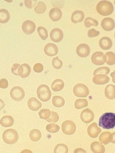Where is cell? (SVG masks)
I'll return each instance as SVG.
<instances>
[{
  "instance_id": "1",
  "label": "cell",
  "mask_w": 115,
  "mask_h": 153,
  "mask_svg": "<svg viewBox=\"0 0 115 153\" xmlns=\"http://www.w3.org/2000/svg\"><path fill=\"white\" fill-rule=\"evenodd\" d=\"M99 125L104 129L109 130L115 127V114L113 113H105L100 118Z\"/></svg>"
},
{
  "instance_id": "2",
  "label": "cell",
  "mask_w": 115,
  "mask_h": 153,
  "mask_svg": "<svg viewBox=\"0 0 115 153\" xmlns=\"http://www.w3.org/2000/svg\"><path fill=\"white\" fill-rule=\"evenodd\" d=\"M114 10L112 4L109 1H102L99 2L96 6L97 13L102 16H108L112 14Z\"/></svg>"
},
{
  "instance_id": "3",
  "label": "cell",
  "mask_w": 115,
  "mask_h": 153,
  "mask_svg": "<svg viewBox=\"0 0 115 153\" xmlns=\"http://www.w3.org/2000/svg\"><path fill=\"white\" fill-rule=\"evenodd\" d=\"M2 138L4 142L7 144H14L18 141V135L17 131L14 129H8L3 132Z\"/></svg>"
},
{
  "instance_id": "4",
  "label": "cell",
  "mask_w": 115,
  "mask_h": 153,
  "mask_svg": "<svg viewBox=\"0 0 115 153\" xmlns=\"http://www.w3.org/2000/svg\"><path fill=\"white\" fill-rule=\"evenodd\" d=\"M37 94L39 99L41 101L46 102L50 99L52 92L48 86L42 84L38 87L37 89Z\"/></svg>"
},
{
  "instance_id": "5",
  "label": "cell",
  "mask_w": 115,
  "mask_h": 153,
  "mask_svg": "<svg viewBox=\"0 0 115 153\" xmlns=\"http://www.w3.org/2000/svg\"><path fill=\"white\" fill-rule=\"evenodd\" d=\"M75 96L79 97H86L89 94V90L87 87L83 84H77L73 89Z\"/></svg>"
},
{
  "instance_id": "6",
  "label": "cell",
  "mask_w": 115,
  "mask_h": 153,
  "mask_svg": "<svg viewBox=\"0 0 115 153\" xmlns=\"http://www.w3.org/2000/svg\"><path fill=\"white\" fill-rule=\"evenodd\" d=\"M10 95L12 99L15 101H22L24 97V91L21 87L15 86L12 88L10 91Z\"/></svg>"
},
{
  "instance_id": "7",
  "label": "cell",
  "mask_w": 115,
  "mask_h": 153,
  "mask_svg": "<svg viewBox=\"0 0 115 153\" xmlns=\"http://www.w3.org/2000/svg\"><path fill=\"white\" fill-rule=\"evenodd\" d=\"M61 127L63 133L67 135H71L74 134L77 128L74 122L69 120L64 122L62 123Z\"/></svg>"
},
{
  "instance_id": "8",
  "label": "cell",
  "mask_w": 115,
  "mask_h": 153,
  "mask_svg": "<svg viewBox=\"0 0 115 153\" xmlns=\"http://www.w3.org/2000/svg\"><path fill=\"white\" fill-rule=\"evenodd\" d=\"M91 60L95 65H103L106 62L107 57L102 52H96L92 55Z\"/></svg>"
},
{
  "instance_id": "9",
  "label": "cell",
  "mask_w": 115,
  "mask_h": 153,
  "mask_svg": "<svg viewBox=\"0 0 115 153\" xmlns=\"http://www.w3.org/2000/svg\"><path fill=\"white\" fill-rule=\"evenodd\" d=\"M94 114L89 108H86L82 111L80 118L83 123H89L93 121L94 119Z\"/></svg>"
},
{
  "instance_id": "10",
  "label": "cell",
  "mask_w": 115,
  "mask_h": 153,
  "mask_svg": "<svg viewBox=\"0 0 115 153\" xmlns=\"http://www.w3.org/2000/svg\"><path fill=\"white\" fill-rule=\"evenodd\" d=\"M76 52L80 57L85 58L90 54V49L89 46L86 44H81L77 47Z\"/></svg>"
},
{
  "instance_id": "11",
  "label": "cell",
  "mask_w": 115,
  "mask_h": 153,
  "mask_svg": "<svg viewBox=\"0 0 115 153\" xmlns=\"http://www.w3.org/2000/svg\"><path fill=\"white\" fill-rule=\"evenodd\" d=\"M101 131V129L98 127L97 123H92L87 129L88 135L92 138H97Z\"/></svg>"
},
{
  "instance_id": "12",
  "label": "cell",
  "mask_w": 115,
  "mask_h": 153,
  "mask_svg": "<svg viewBox=\"0 0 115 153\" xmlns=\"http://www.w3.org/2000/svg\"><path fill=\"white\" fill-rule=\"evenodd\" d=\"M35 24L30 20H27L23 22L22 25V29L25 34H32L35 30Z\"/></svg>"
},
{
  "instance_id": "13",
  "label": "cell",
  "mask_w": 115,
  "mask_h": 153,
  "mask_svg": "<svg viewBox=\"0 0 115 153\" xmlns=\"http://www.w3.org/2000/svg\"><path fill=\"white\" fill-rule=\"evenodd\" d=\"M50 37L52 41L54 42H60L63 39V33L61 29L58 28H55L53 29L51 32Z\"/></svg>"
},
{
  "instance_id": "14",
  "label": "cell",
  "mask_w": 115,
  "mask_h": 153,
  "mask_svg": "<svg viewBox=\"0 0 115 153\" xmlns=\"http://www.w3.org/2000/svg\"><path fill=\"white\" fill-rule=\"evenodd\" d=\"M101 25L102 29L106 31H110L113 30L115 27V22L112 19L105 18L102 21Z\"/></svg>"
},
{
  "instance_id": "15",
  "label": "cell",
  "mask_w": 115,
  "mask_h": 153,
  "mask_svg": "<svg viewBox=\"0 0 115 153\" xmlns=\"http://www.w3.org/2000/svg\"><path fill=\"white\" fill-rule=\"evenodd\" d=\"M44 51L46 55L52 57L57 54L58 49L55 44L49 43L45 45L44 48Z\"/></svg>"
},
{
  "instance_id": "16",
  "label": "cell",
  "mask_w": 115,
  "mask_h": 153,
  "mask_svg": "<svg viewBox=\"0 0 115 153\" xmlns=\"http://www.w3.org/2000/svg\"><path fill=\"white\" fill-rule=\"evenodd\" d=\"M28 106L32 111H38L42 107V104L35 97H31L28 100Z\"/></svg>"
},
{
  "instance_id": "17",
  "label": "cell",
  "mask_w": 115,
  "mask_h": 153,
  "mask_svg": "<svg viewBox=\"0 0 115 153\" xmlns=\"http://www.w3.org/2000/svg\"><path fill=\"white\" fill-rule=\"evenodd\" d=\"M114 133L109 131L102 133L99 137V140L101 143L106 145L113 141Z\"/></svg>"
},
{
  "instance_id": "18",
  "label": "cell",
  "mask_w": 115,
  "mask_h": 153,
  "mask_svg": "<svg viewBox=\"0 0 115 153\" xmlns=\"http://www.w3.org/2000/svg\"><path fill=\"white\" fill-rule=\"evenodd\" d=\"M109 81V76L104 74L96 75L93 78V83L97 85H104L107 84Z\"/></svg>"
},
{
  "instance_id": "19",
  "label": "cell",
  "mask_w": 115,
  "mask_h": 153,
  "mask_svg": "<svg viewBox=\"0 0 115 153\" xmlns=\"http://www.w3.org/2000/svg\"><path fill=\"white\" fill-rule=\"evenodd\" d=\"M31 71V70L30 65L26 63L22 64L18 69V76L23 78L27 77L30 75Z\"/></svg>"
},
{
  "instance_id": "20",
  "label": "cell",
  "mask_w": 115,
  "mask_h": 153,
  "mask_svg": "<svg viewBox=\"0 0 115 153\" xmlns=\"http://www.w3.org/2000/svg\"><path fill=\"white\" fill-rule=\"evenodd\" d=\"M62 12L57 8H53L49 12V17L52 21L56 22L60 19L62 17Z\"/></svg>"
},
{
  "instance_id": "21",
  "label": "cell",
  "mask_w": 115,
  "mask_h": 153,
  "mask_svg": "<svg viewBox=\"0 0 115 153\" xmlns=\"http://www.w3.org/2000/svg\"><path fill=\"white\" fill-rule=\"evenodd\" d=\"M99 45L102 49L108 50L111 48L112 42L111 40L109 37H104L100 40Z\"/></svg>"
},
{
  "instance_id": "22",
  "label": "cell",
  "mask_w": 115,
  "mask_h": 153,
  "mask_svg": "<svg viewBox=\"0 0 115 153\" xmlns=\"http://www.w3.org/2000/svg\"><path fill=\"white\" fill-rule=\"evenodd\" d=\"M85 18V14L82 11L80 10H76L72 14V21L74 23L82 22Z\"/></svg>"
},
{
  "instance_id": "23",
  "label": "cell",
  "mask_w": 115,
  "mask_h": 153,
  "mask_svg": "<svg viewBox=\"0 0 115 153\" xmlns=\"http://www.w3.org/2000/svg\"><path fill=\"white\" fill-rule=\"evenodd\" d=\"M14 119L10 115H5L1 118L0 120V124L5 127H11L14 125Z\"/></svg>"
},
{
  "instance_id": "24",
  "label": "cell",
  "mask_w": 115,
  "mask_h": 153,
  "mask_svg": "<svg viewBox=\"0 0 115 153\" xmlns=\"http://www.w3.org/2000/svg\"><path fill=\"white\" fill-rule=\"evenodd\" d=\"M105 95L107 99L113 100L115 98V86L112 84L107 85L105 89Z\"/></svg>"
},
{
  "instance_id": "25",
  "label": "cell",
  "mask_w": 115,
  "mask_h": 153,
  "mask_svg": "<svg viewBox=\"0 0 115 153\" xmlns=\"http://www.w3.org/2000/svg\"><path fill=\"white\" fill-rule=\"evenodd\" d=\"M91 149L95 153H104L105 148L102 143L98 142H93L91 145Z\"/></svg>"
},
{
  "instance_id": "26",
  "label": "cell",
  "mask_w": 115,
  "mask_h": 153,
  "mask_svg": "<svg viewBox=\"0 0 115 153\" xmlns=\"http://www.w3.org/2000/svg\"><path fill=\"white\" fill-rule=\"evenodd\" d=\"M65 83L64 82L60 79H57L55 80L51 85V88L52 90L55 92H58L63 89Z\"/></svg>"
},
{
  "instance_id": "27",
  "label": "cell",
  "mask_w": 115,
  "mask_h": 153,
  "mask_svg": "<svg viewBox=\"0 0 115 153\" xmlns=\"http://www.w3.org/2000/svg\"><path fill=\"white\" fill-rule=\"evenodd\" d=\"M29 137H30L31 140L32 141L38 142L41 139V133L39 130L37 129H34L30 131Z\"/></svg>"
},
{
  "instance_id": "28",
  "label": "cell",
  "mask_w": 115,
  "mask_h": 153,
  "mask_svg": "<svg viewBox=\"0 0 115 153\" xmlns=\"http://www.w3.org/2000/svg\"><path fill=\"white\" fill-rule=\"evenodd\" d=\"M10 16L9 12L6 9L0 10V23L4 24L8 22Z\"/></svg>"
},
{
  "instance_id": "29",
  "label": "cell",
  "mask_w": 115,
  "mask_h": 153,
  "mask_svg": "<svg viewBox=\"0 0 115 153\" xmlns=\"http://www.w3.org/2000/svg\"><path fill=\"white\" fill-rule=\"evenodd\" d=\"M52 104L56 107H61L65 104V100L63 97L60 96H55L52 99Z\"/></svg>"
},
{
  "instance_id": "30",
  "label": "cell",
  "mask_w": 115,
  "mask_h": 153,
  "mask_svg": "<svg viewBox=\"0 0 115 153\" xmlns=\"http://www.w3.org/2000/svg\"><path fill=\"white\" fill-rule=\"evenodd\" d=\"M88 101L85 99H78L76 100L74 103L75 107L77 109H81L88 106Z\"/></svg>"
},
{
  "instance_id": "31",
  "label": "cell",
  "mask_w": 115,
  "mask_h": 153,
  "mask_svg": "<svg viewBox=\"0 0 115 153\" xmlns=\"http://www.w3.org/2000/svg\"><path fill=\"white\" fill-rule=\"evenodd\" d=\"M54 151L55 153H67L69 149L66 145L60 143L55 147Z\"/></svg>"
},
{
  "instance_id": "32",
  "label": "cell",
  "mask_w": 115,
  "mask_h": 153,
  "mask_svg": "<svg viewBox=\"0 0 115 153\" xmlns=\"http://www.w3.org/2000/svg\"><path fill=\"white\" fill-rule=\"evenodd\" d=\"M105 56H107V60L106 62L109 65H113L115 63V55L113 52H108L105 53Z\"/></svg>"
},
{
  "instance_id": "33",
  "label": "cell",
  "mask_w": 115,
  "mask_h": 153,
  "mask_svg": "<svg viewBox=\"0 0 115 153\" xmlns=\"http://www.w3.org/2000/svg\"><path fill=\"white\" fill-rule=\"evenodd\" d=\"M46 9V6L45 4L43 2H39L35 8L34 10L37 14H41L45 11Z\"/></svg>"
},
{
  "instance_id": "34",
  "label": "cell",
  "mask_w": 115,
  "mask_h": 153,
  "mask_svg": "<svg viewBox=\"0 0 115 153\" xmlns=\"http://www.w3.org/2000/svg\"><path fill=\"white\" fill-rule=\"evenodd\" d=\"M38 115L41 119L46 120L49 119L51 115L50 110L47 108L42 109L38 112Z\"/></svg>"
},
{
  "instance_id": "35",
  "label": "cell",
  "mask_w": 115,
  "mask_h": 153,
  "mask_svg": "<svg viewBox=\"0 0 115 153\" xmlns=\"http://www.w3.org/2000/svg\"><path fill=\"white\" fill-rule=\"evenodd\" d=\"M85 26L86 27H90L91 26H97L98 25V22L97 20L91 18V17H88L86 19L85 22H84Z\"/></svg>"
},
{
  "instance_id": "36",
  "label": "cell",
  "mask_w": 115,
  "mask_h": 153,
  "mask_svg": "<svg viewBox=\"0 0 115 153\" xmlns=\"http://www.w3.org/2000/svg\"><path fill=\"white\" fill-rule=\"evenodd\" d=\"M110 69L108 67H103L99 68L96 69L93 72V75L95 76L97 74H104V75H108L110 72Z\"/></svg>"
},
{
  "instance_id": "37",
  "label": "cell",
  "mask_w": 115,
  "mask_h": 153,
  "mask_svg": "<svg viewBox=\"0 0 115 153\" xmlns=\"http://www.w3.org/2000/svg\"><path fill=\"white\" fill-rule=\"evenodd\" d=\"M46 128L49 132L52 133H55L59 131L60 127L57 124L51 123L46 126Z\"/></svg>"
},
{
  "instance_id": "38",
  "label": "cell",
  "mask_w": 115,
  "mask_h": 153,
  "mask_svg": "<svg viewBox=\"0 0 115 153\" xmlns=\"http://www.w3.org/2000/svg\"><path fill=\"white\" fill-rule=\"evenodd\" d=\"M37 31H38L39 35L42 40H45L47 39L48 32L45 28L43 27H39L37 28Z\"/></svg>"
},
{
  "instance_id": "39",
  "label": "cell",
  "mask_w": 115,
  "mask_h": 153,
  "mask_svg": "<svg viewBox=\"0 0 115 153\" xmlns=\"http://www.w3.org/2000/svg\"><path fill=\"white\" fill-rule=\"evenodd\" d=\"M52 64L53 68L57 69H60L62 68L63 66L62 61L58 58V57L54 58L53 59Z\"/></svg>"
},
{
  "instance_id": "40",
  "label": "cell",
  "mask_w": 115,
  "mask_h": 153,
  "mask_svg": "<svg viewBox=\"0 0 115 153\" xmlns=\"http://www.w3.org/2000/svg\"><path fill=\"white\" fill-rule=\"evenodd\" d=\"M51 114V116L49 119L46 120L49 123H57L59 119V117L57 113L52 111Z\"/></svg>"
},
{
  "instance_id": "41",
  "label": "cell",
  "mask_w": 115,
  "mask_h": 153,
  "mask_svg": "<svg viewBox=\"0 0 115 153\" xmlns=\"http://www.w3.org/2000/svg\"><path fill=\"white\" fill-rule=\"evenodd\" d=\"M99 34H100V32L94 29L89 30L88 33V36L90 38L97 37Z\"/></svg>"
},
{
  "instance_id": "42",
  "label": "cell",
  "mask_w": 115,
  "mask_h": 153,
  "mask_svg": "<svg viewBox=\"0 0 115 153\" xmlns=\"http://www.w3.org/2000/svg\"><path fill=\"white\" fill-rule=\"evenodd\" d=\"M25 5L29 9H32L36 5L37 1H29L26 0L25 1Z\"/></svg>"
},
{
  "instance_id": "43",
  "label": "cell",
  "mask_w": 115,
  "mask_h": 153,
  "mask_svg": "<svg viewBox=\"0 0 115 153\" xmlns=\"http://www.w3.org/2000/svg\"><path fill=\"white\" fill-rule=\"evenodd\" d=\"M43 67L41 63H37L34 65L33 67V70L37 73H40L43 71Z\"/></svg>"
},
{
  "instance_id": "44",
  "label": "cell",
  "mask_w": 115,
  "mask_h": 153,
  "mask_svg": "<svg viewBox=\"0 0 115 153\" xmlns=\"http://www.w3.org/2000/svg\"><path fill=\"white\" fill-rule=\"evenodd\" d=\"M21 65L20 64H17V63L13 64L11 68L12 73L16 76H18V71Z\"/></svg>"
},
{
  "instance_id": "45",
  "label": "cell",
  "mask_w": 115,
  "mask_h": 153,
  "mask_svg": "<svg viewBox=\"0 0 115 153\" xmlns=\"http://www.w3.org/2000/svg\"><path fill=\"white\" fill-rule=\"evenodd\" d=\"M8 82L6 79L3 78L0 80V88L5 89L8 87Z\"/></svg>"
},
{
  "instance_id": "46",
  "label": "cell",
  "mask_w": 115,
  "mask_h": 153,
  "mask_svg": "<svg viewBox=\"0 0 115 153\" xmlns=\"http://www.w3.org/2000/svg\"><path fill=\"white\" fill-rule=\"evenodd\" d=\"M5 103H4L3 100L0 99V111H1L4 107Z\"/></svg>"
},
{
  "instance_id": "47",
  "label": "cell",
  "mask_w": 115,
  "mask_h": 153,
  "mask_svg": "<svg viewBox=\"0 0 115 153\" xmlns=\"http://www.w3.org/2000/svg\"><path fill=\"white\" fill-rule=\"evenodd\" d=\"M74 153H86V152L82 149L79 148L75 150Z\"/></svg>"
}]
</instances>
